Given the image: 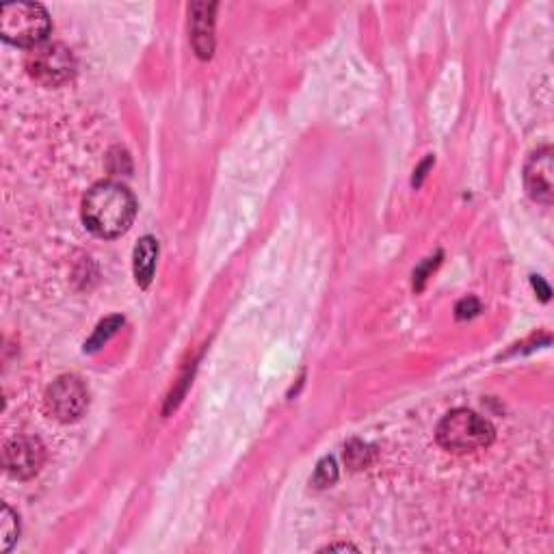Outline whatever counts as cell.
<instances>
[{
  "label": "cell",
  "instance_id": "6da1fadb",
  "mask_svg": "<svg viewBox=\"0 0 554 554\" xmlns=\"http://www.w3.org/2000/svg\"><path fill=\"white\" fill-rule=\"evenodd\" d=\"M137 217V200L124 184L104 180L91 187L83 200V221L100 239H117Z\"/></svg>",
  "mask_w": 554,
  "mask_h": 554
},
{
  "label": "cell",
  "instance_id": "7a4b0ae2",
  "mask_svg": "<svg viewBox=\"0 0 554 554\" xmlns=\"http://www.w3.org/2000/svg\"><path fill=\"white\" fill-rule=\"evenodd\" d=\"M435 438L446 451L472 453L492 444L494 429L479 414L470 410H453L440 420Z\"/></svg>",
  "mask_w": 554,
  "mask_h": 554
},
{
  "label": "cell",
  "instance_id": "3957f363",
  "mask_svg": "<svg viewBox=\"0 0 554 554\" xmlns=\"http://www.w3.org/2000/svg\"><path fill=\"white\" fill-rule=\"evenodd\" d=\"M50 33V18L37 3H11L0 9V35L7 44L37 48Z\"/></svg>",
  "mask_w": 554,
  "mask_h": 554
},
{
  "label": "cell",
  "instance_id": "277c9868",
  "mask_svg": "<svg viewBox=\"0 0 554 554\" xmlns=\"http://www.w3.org/2000/svg\"><path fill=\"white\" fill-rule=\"evenodd\" d=\"M26 70L44 87H59L74 76L76 61L72 50L63 44H42L29 52Z\"/></svg>",
  "mask_w": 554,
  "mask_h": 554
},
{
  "label": "cell",
  "instance_id": "5b68a950",
  "mask_svg": "<svg viewBox=\"0 0 554 554\" xmlns=\"http://www.w3.org/2000/svg\"><path fill=\"white\" fill-rule=\"evenodd\" d=\"M87 388L74 375L59 377L46 392V410L59 422H74L87 410Z\"/></svg>",
  "mask_w": 554,
  "mask_h": 554
},
{
  "label": "cell",
  "instance_id": "8992f818",
  "mask_svg": "<svg viewBox=\"0 0 554 554\" xmlns=\"http://www.w3.org/2000/svg\"><path fill=\"white\" fill-rule=\"evenodd\" d=\"M44 446L35 438H16L5 444L3 464L5 470L16 479H31L42 470L44 464Z\"/></svg>",
  "mask_w": 554,
  "mask_h": 554
},
{
  "label": "cell",
  "instance_id": "52a82bcc",
  "mask_svg": "<svg viewBox=\"0 0 554 554\" xmlns=\"http://www.w3.org/2000/svg\"><path fill=\"white\" fill-rule=\"evenodd\" d=\"M526 191L539 204H552L554 197V152L552 148L537 150L524 167Z\"/></svg>",
  "mask_w": 554,
  "mask_h": 554
},
{
  "label": "cell",
  "instance_id": "ba28073f",
  "mask_svg": "<svg viewBox=\"0 0 554 554\" xmlns=\"http://www.w3.org/2000/svg\"><path fill=\"white\" fill-rule=\"evenodd\" d=\"M213 11L215 5L197 3L191 7V37L193 48L202 59H208L213 55L215 39H213Z\"/></svg>",
  "mask_w": 554,
  "mask_h": 554
},
{
  "label": "cell",
  "instance_id": "9c48e42d",
  "mask_svg": "<svg viewBox=\"0 0 554 554\" xmlns=\"http://www.w3.org/2000/svg\"><path fill=\"white\" fill-rule=\"evenodd\" d=\"M156 258H158L156 239H152V236H143L139 245L135 247V262H133L135 280L141 288L150 286L154 271H156Z\"/></svg>",
  "mask_w": 554,
  "mask_h": 554
},
{
  "label": "cell",
  "instance_id": "30bf717a",
  "mask_svg": "<svg viewBox=\"0 0 554 554\" xmlns=\"http://www.w3.org/2000/svg\"><path fill=\"white\" fill-rule=\"evenodd\" d=\"M20 535V524L16 513H13L7 505H3V513H0V550L9 552L11 546L16 544Z\"/></svg>",
  "mask_w": 554,
  "mask_h": 554
},
{
  "label": "cell",
  "instance_id": "8fae6325",
  "mask_svg": "<svg viewBox=\"0 0 554 554\" xmlns=\"http://www.w3.org/2000/svg\"><path fill=\"white\" fill-rule=\"evenodd\" d=\"M122 325H124V319H122V316H111V319L102 321V323L98 325L96 332H94V336H91V338H89V342L85 345V351L94 353V351H98L100 347L107 345L109 338H111V336H115V334H117V329H120Z\"/></svg>",
  "mask_w": 554,
  "mask_h": 554
},
{
  "label": "cell",
  "instance_id": "7c38bea8",
  "mask_svg": "<svg viewBox=\"0 0 554 554\" xmlns=\"http://www.w3.org/2000/svg\"><path fill=\"white\" fill-rule=\"evenodd\" d=\"M371 448H368L366 444L362 442H351L347 446V453H345V459L347 464L353 468V470H362L368 466V461H371Z\"/></svg>",
  "mask_w": 554,
  "mask_h": 554
},
{
  "label": "cell",
  "instance_id": "4fadbf2b",
  "mask_svg": "<svg viewBox=\"0 0 554 554\" xmlns=\"http://www.w3.org/2000/svg\"><path fill=\"white\" fill-rule=\"evenodd\" d=\"M336 477H338V470H336L334 459H323L319 468H316L314 483H316V487H327L336 481Z\"/></svg>",
  "mask_w": 554,
  "mask_h": 554
},
{
  "label": "cell",
  "instance_id": "5bb4252c",
  "mask_svg": "<svg viewBox=\"0 0 554 554\" xmlns=\"http://www.w3.org/2000/svg\"><path fill=\"white\" fill-rule=\"evenodd\" d=\"M327 550H355V548L349 544H338V546H329Z\"/></svg>",
  "mask_w": 554,
  "mask_h": 554
}]
</instances>
